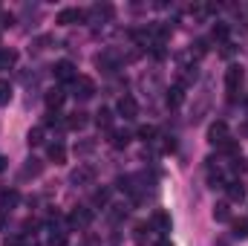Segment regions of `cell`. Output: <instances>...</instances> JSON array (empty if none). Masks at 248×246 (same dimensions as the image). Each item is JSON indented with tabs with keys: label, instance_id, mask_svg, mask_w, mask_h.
<instances>
[{
	"label": "cell",
	"instance_id": "6da1fadb",
	"mask_svg": "<svg viewBox=\"0 0 248 246\" xmlns=\"http://www.w3.org/2000/svg\"><path fill=\"white\" fill-rule=\"evenodd\" d=\"M243 67L240 64H231L228 70H225V87H228V96L231 99H237V93H240V87H243Z\"/></svg>",
	"mask_w": 248,
	"mask_h": 246
},
{
	"label": "cell",
	"instance_id": "7a4b0ae2",
	"mask_svg": "<svg viewBox=\"0 0 248 246\" xmlns=\"http://www.w3.org/2000/svg\"><path fill=\"white\" fill-rule=\"evenodd\" d=\"M72 90H75L78 99H93V96H95V81H93L90 75H78V78L72 81Z\"/></svg>",
	"mask_w": 248,
	"mask_h": 246
},
{
	"label": "cell",
	"instance_id": "3957f363",
	"mask_svg": "<svg viewBox=\"0 0 248 246\" xmlns=\"http://www.w3.org/2000/svg\"><path fill=\"white\" fill-rule=\"evenodd\" d=\"M93 223V209L90 206H78L72 214H69V226L72 229H87Z\"/></svg>",
	"mask_w": 248,
	"mask_h": 246
},
{
	"label": "cell",
	"instance_id": "277c9868",
	"mask_svg": "<svg viewBox=\"0 0 248 246\" xmlns=\"http://www.w3.org/2000/svg\"><path fill=\"white\" fill-rule=\"evenodd\" d=\"M69 183L72 185H93L95 183V168H93V165H78V168L69 174Z\"/></svg>",
	"mask_w": 248,
	"mask_h": 246
},
{
	"label": "cell",
	"instance_id": "5b68a950",
	"mask_svg": "<svg viewBox=\"0 0 248 246\" xmlns=\"http://www.w3.org/2000/svg\"><path fill=\"white\" fill-rule=\"evenodd\" d=\"M81 20H87V12H84V9H61L58 18H55V23H61V26L81 23Z\"/></svg>",
	"mask_w": 248,
	"mask_h": 246
},
{
	"label": "cell",
	"instance_id": "8992f818",
	"mask_svg": "<svg viewBox=\"0 0 248 246\" xmlns=\"http://www.w3.org/2000/svg\"><path fill=\"white\" fill-rule=\"evenodd\" d=\"M208 142L225 145V142H228V124L225 122H211V127H208Z\"/></svg>",
	"mask_w": 248,
	"mask_h": 246
},
{
	"label": "cell",
	"instance_id": "52a82bcc",
	"mask_svg": "<svg viewBox=\"0 0 248 246\" xmlns=\"http://www.w3.org/2000/svg\"><path fill=\"white\" fill-rule=\"evenodd\" d=\"M52 72H55V78H58V81H63V84L78 78V75H75V64H72V61H58L55 67H52Z\"/></svg>",
	"mask_w": 248,
	"mask_h": 246
},
{
	"label": "cell",
	"instance_id": "ba28073f",
	"mask_svg": "<svg viewBox=\"0 0 248 246\" xmlns=\"http://www.w3.org/2000/svg\"><path fill=\"white\" fill-rule=\"evenodd\" d=\"M119 113H122L124 119H136L139 116V105H136L133 96H122L119 99Z\"/></svg>",
	"mask_w": 248,
	"mask_h": 246
},
{
	"label": "cell",
	"instance_id": "9c48e42d",
	"mask_svg": "<svg viewBox=\"0 0 248 246\" xmlns=\"http://www.w3.org/2000/svg\"><path fill=\"white\" fill-rule=\"evenodd\" d=\"M222 188L228 191V200H231V203H240V200H246V185L240 183V180H234V183H225Z\"/></svg>",
	"mask_w": 248,
	"mask_h": 246
},
{
	"label": "cell",
	"instance_id": "30bf717a",
	"mask_svg": "<svg viewBox=\"0 0 248 246\" xmlns=\"http://www.w3.org/2000/svg\"><path fill=\"white\" fill-rule=\"evenodd\" d=\"M46 154H49V159L55 162V165H61L63 159H66V148H63L61 139H55V142H49V148H46Z\"/></svg>",
	"mask_w": 248,
	"mask_h": 246
},
{
	"label": "cell",
	"instance_id": "8fae6325",
	"mask_svg": "<svg viewBox=\"0 0 248 246\" xmlns=\"http://www.w3.org/2000/svg\"><path fill=\"white\" fill-rule=\"evenodd\" d=\"M153 226H156L162 235H168V232H170V214H168V211H162V209H159V211H153Z\"/></svg>",
	"mask_w": 248,
	"mask_h": 246
},
{
	"label": "cell",
	"instance_id": "7c38bea8",
	"mask_svg": "<svg viewBox=\"0 0 248 246\" xmlns=\"http://www.w3.org/2000/svg\"><path fill=\"white\" fill-rule=\"evenodd\" d=\"M63 99H66V96H63V90H61V87L49 90V93H46V107H49V110H58V107L63 105Z\"/></svg>",
	"mask_w": 248,
	"mask_h": 246
},
{
	"label": "cell",
	"instance_id": "4fadbf2b",
	"mask_svg": "<svg viewBox=\"0 0 248 246\" xmlns=\"http://www.w3.org/2000/svg\"><path fill=\"white\" fill-rule=\"evenodd\" d=\"M182 99H185V87H182V84H173V87L168 90V105H170V107H179Z\"/></svg>",
	"mask_w": 248,
	"mask_h": 246
},
{
	"label": "cell",
	"instance_id": "5bb4252c",
	"mask_svg": "<svg viewBox=\"0 0 248 246\" xmlns=\"http://www.w3.org/2000/svg\"><path fill=\"white\" fill-rule=\"evenodd\" d=\"M17 64V50H0V70H12Z\"/></svg>",
	"mask_w": 248,
	"mask_h": 246
},
{
	"label": "cell",
	"instance_id": "9a60e30c",
	"mask_svg": "<svg viewBox=\"0 0 248 246\" xmlns=\"http://www.w3.org/2000/svg\"><path fill=\"white\" fill-rule=\"evenodd\" d=\"M228 217H231V209H228V203H217V206H214V220L225 223Z\"/></svg>",
	"mask_w": 248,
	"mask_h": 246
},
{
	"label": "cell",
	"instance_id": "2e32d148",
	"mask_svg": "<svg viewBox=\"0 0 248 246\" xmlns=\"http://www.w3.org/2000/svg\"><path fill=\"white\" fill-rule=\"evenodd\" d=\"M95 124H98V127H104V130H107V127H110V124H113V113H110V110H107V107H101V110H98V113H95Z\"/></svg>",
	"mask_w": 248,
	"mask_h": 246
},
{
	"label": "cell",
	"instance_id": "e0dca14e",
	"mask_svg": "<svg viewBox=\"0 0 248 246\" xmlns=\"http://www.w3.org/2000/svg\"><path fill=\"white\" fill-rule=\"evenodd\" d=\"M84 124H87V113H81V110H78V113H72V116L66 119V127H72V130H81Z\"/></svg>",
	"mask_w": 248,
	"mask_h": 246
},
{
	"label": "cell",
	"instance_id": "ac0fdd59",
	"mask_svg": "<svg viewBox=\"0 0 248 246\" xmlns=\"http://www.w3.org/2000/svg\"><path fill=\"white\" fill-rule=\"evenodd\" d=\"M26 142H29V148H38V145H44V127H35V130H29Z\"/></svg>",
	"mask_w": 248,
	"mask_h": 246
},
{
	"label": "cell",
	"instance_id": "d6986e66",
	"mask_svg": "<svg viewBox=\"0 0 248 246\" xmlns=\"http://www.w3.org/2000/svg\"><path fill=\"white\" fill-rule=\"evenodd\" d=\"M113 145H116V148H127V145H130V133H127V130H116V133H113Z\"/></svg>",
	"mask_w": 248,
	"mask_h": 246
},
{
	"label": "cell",
	"instance_id": "ffe728a7",
	"mask_svg": "<svg viewBox=\"0 0 248 246\" xmlns=\"http://www.w3.org/2000/svg\"><path fill=\"white\" fill-rule=\"evenodd\" d=\"M9 99H12V84L0 78V105H9Z\"/></svg>",
	"mask_w": 248,
	"mask_h": 246
},
{
	"label": "cell",
	"instance_id": "44dd1931",
	"mask_svg": "<svg viewBox=\"0 0 248 246\" xmlns=\"http://www.w3.org/2000/svg\"><path fill=\"white\" fill-rule=\"evenodd\" d=\"M234 238H240V241L248 238V220H237L234 223Z\"/></svg>",
	"mask_w": 248,
	"mask_h": 246
},
{
	"label": "cell",
	"instance_id": "7402d4cb",
	"mask_svg": "<svg viewBox=\"0 0 248 246\" xmlns=\"http://www.w3.org/2000/svg\"><path fill=\"white\" fill-rule=\"evenodd\" d=\"M63 244H66V232L52 229V235H49V246H63Z\"/></svg>",
	"mask_w": 248,
	"mask_h": 246
},
{
	"label": "cell",
	"instance_id": "603a6c76",
	"mask_svg": "<svg viewBox=\"0 0 248 246\" xmlns=\"http://www.w3.org/2000/svg\"><path fill=\"white\" fill-rule=\"evenodd\" d=\"M246 159H243V157H234V159H231V171H234V174H246Z\"/></svg>",
	"mask_w": 248,
	"mask_h": 246
},
{
	"label": "cell",
	"instance_id": "cb8c5ba5",
	"mask_svg": "<svg viewBox=\"0 0 248 246\" xmlns=\"http://www.w3.org/2000/svg\"><path fill=\"white\" fill-rule=\"evenodd\" d=\"M139 136H141L144 142H153V136H156V127H153V124H144V127L139 130Z\"/></svg>",
	"mask_w": 248,
	"mask_h": 246
},
{
	"label": "cell",
	"instance_id": "d4e9b609",
	"mask_svg": "<svg viewBox=\"0 0 248 246\" xmlns=\"http://www.w3.org/2000/svg\"><path fill=\"white\" fill-rule=\"evenodd\" d=\"M107 203H110V191H107V188L95 191V206H107Z\"/></svg>",
	"mask_w": 248,
	"mask_h": 246
},
{
	"label": "cell",
	"instance_id": "484cf974",
	"mask_svg": "<svg viewBox=\"0 0 248 246\" xmlns=\"http://www.w3.org/2000/svg\"><path fill=\"white\" fill-rule=\"evenodd\" d=\"M214 38L225 41V38H228V26H225V23H217V26H214Z\"/></svg>",
	"mask_w": 248,
	"mask_h": 246
},
{
	"label": "cell",
	"instance_id": "4316f807",
	"mask_svg": "<svg viewBox=\"0 0 248 246\" xmlns=\"http://www.w3.org/2000/svg\"><path fill=\"white\" fill-rule=\"evenodd\" d=\"M17 203V191H9V194H3V209H12Z\"/></svg>",
	"mask_w": 248,
	"mask_h": 246
},
{
	"label": "cell",
	"instance_id": "83f0119b",
	"mask_svg": "<svg viewBox=\"0 0 248 246\" xmlns=\"http://www.w3.org/2000/svg\"><path fill=\"white\" fill-rule=\"evenodd\" d=\"M93 151V142H84V145H75V154H90Z\"/></svg>",
	"mask_w": 248,
	"mask_h": 246
},
{
	"label": "cell",
	"instance_id": "f1b7e54d",
	"mask_svg": "<svg viewBox=\"0 0 248 246\" xmlns=\"http://www.w3.org/2000/svg\"><path fill=\"white\" fill-rule=\"evenodd\" d=\"M23 174H41V165H38V159H35V165H26V168H23Z\"/></svg>",
	"mask_w": 248,
	"mask_h": 246
},
{
	"label": "cell",
	"instance_id": "f546056e",
	"mask_svg": "<svg viewBox=\"0 0 248 246\" xmlns=\"http://www.w3.org/2000/svg\"><path fill=\"white\" fill-rule=\"evenodd\" d=\"M3 246H23V241H20V238H6Z\"/></svg>",
	"mask_w": 248,
	"mask_h": 246
},
{
	"label": "cell",
	"instance_id": "4dcf8cb0",
	"mask_svg": "<svg viewBox=\"0 0 248 246\" xmlns=\"http://www.w3.org/2000/svg\"><path fill=\"white\" fill-rule=\"evenodd\" d=\"M193 47H196V55H205V41H196Z\"/></svg>",
	"mask_w": 248,
	"mask_h": 246
},
{
	"label": "cell",
	"instance_id": "1f68e13d",
	"mask_svg": "<svg viewBox=\"0 0 248 246\" xmlns=\"http://www.w3.org/2000/svg\"><path fill=\"white\" fill-rule=\"evenodd\" d=\"M222 55H225V58H228V55H234V47H231V44H225V47H222Z\"/></svg>",
	"mask_w": 248,
	"mask_h": 246
},
{
	"label": "cell",
	"instance_id": "d6a6232c",
	"mask_svg": "<svg viewBox=\"0 0 248 246\" xmlns=\"http://www.w3.org/2000/svg\"><path fill=\"white\" fill-rule=\"evenodd\" d=\"M3 168H6V157H0V171H3Z\"/></svg>",
	"mask_w": 248,
	"mask_h": 246
},
{
	"label": "cell",
	"instance_id": "836d02e7",
	"mask_svg": "<svg viewBox=\"0 0 248 246\" xmlns=\"http://www.w3.org/2000/svg\"><path fill=\"white\" fill-rule=\"evenodd\" d=\"M217 246H228V241H225V238H222V241H217Z\"/></svg>",
	"mask_w": 248,
	"mask_h": 246
}]
</instances>
